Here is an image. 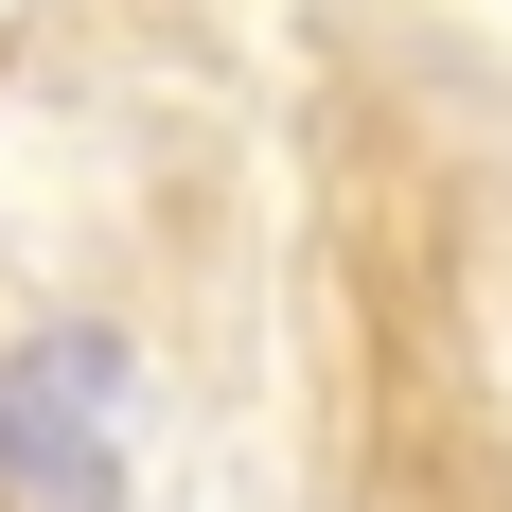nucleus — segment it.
Listing matches in <instances>:
<instances>
[{
  "mask_svg": "<svg viewBox=\"0 0 512 512\" xmlns=\"http://www.w3.org/2000/svg\"><path fill=\"white\" fill-rule=\"evenodd\" d=\"M0 477L36 512H124V336H18L0 354Z\"/></svg>",
  "mask_w": 512,
  "mask_h": 512,
  "instance_id": "nucleus-1",
  "label": "nucleus"
}]
</instances>
